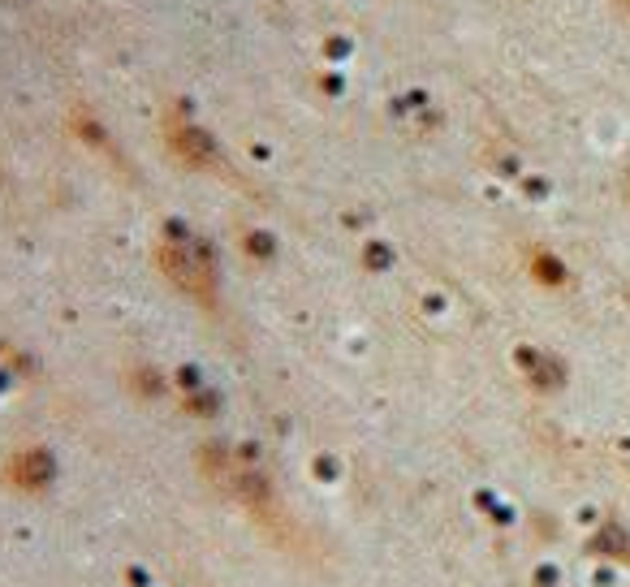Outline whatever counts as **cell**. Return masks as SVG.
<instances>
[{
  "mask_svg": "<svg viewBox=\"0 0 630 587\" xmlns=\"http://www.w3.org/2000/svg\"><path fill=\"white\" fill-rule=\"evenodd\" d=\"M626 5H630V0H626Z\"/></svg>",
  "mask_w": 630,
  "mask_h": 587,
  "instance_id": "1",
  "label": "cell"
}]
</instances>
